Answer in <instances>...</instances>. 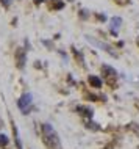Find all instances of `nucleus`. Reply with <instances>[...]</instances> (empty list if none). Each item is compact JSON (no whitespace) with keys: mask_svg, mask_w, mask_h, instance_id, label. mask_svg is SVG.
Listing matches in <instances>:
<instances>
[{"mask_svg":"<svg viewBox=\"0 0 139 149\" xmlns=\"http://www.w3.org/2000/svg\"><path fill=\"white\" fill-rule=\"evenodd\" d=\"M42 140H44L47 149H61V141L56 134V130L53 129L52 124H42Z\"/></svg>","mask_w":139,"mask_h":149,"instance_id":"1","label":"nucleus"},{"mask_svg":"<svg viewBox=\"0 0 139 149\" xmlns=\"http://www.w3.org/2000/svg\"><path fill=\"white\" fill-rule=\"evenodd\" d=\"M86 127H89L91 130H97L98 126H95V123H92V121H89V123H86Z\"/></svg>","mask_w":139,"mask_h":149,"instance_id":"12","label":"nucleus"},{"mask_svg":"<svg viewBox=\"0 0 139 149\" xmlns=\"http://www.w3.org/2000/svg\"><path fill=\"white\" fill-rule=\"evenodd\" d=\"M102 74L105 75L106 79H108V82L111 83V80L114 82V79H116V69L114 68H111V66H108V64H103L102 66Z\"/></svg>","mask_w":139,"mask_h":149,"instance_id":"4","label":"nucleus"},{"mask_svg":"<svg viewBox=\"0 0 139 149\" xmlns=\"http://www.w3.org/2000/svg\"><path fill=\"white\" fill-rule=\"evenodd\" d=\"M120 25H122V19H120V17H113V19H111L109 30H111V33H113L114 36H117L119 29H120Z\"/></svg>","mask_w":139,"mask_h":149,"instance_id":"5","label":"nucleus"},{"mask_svg":"<svg viewBox=\"0 0 139 149\" xmlns=\"http://www.w3.org/2000/svg\"><path fill=\"white\" fill-rule=\"evenodd\" d=\"M0 2H2V5H3V6H10L11 0H0Z\"/></svg>","mask_w":139,"mask_h":149,"instance_id":"13","label":"nucleus"},{"mask_svg":"<svg viewBox=\"0 0 139 149\" xmlns=\"http://www.w3.org/2000/svg\"><path fill=\"white\" fill-rule=\"evenodd\" d=\"M78 110H80V113H81V115L88 116V118H91V116H92V110H91V108H85V107H78Z\"/></svg>","mask_w":139,"mask_h":149,"instance_id":"9","label":"nucleus"},{"mask_svg":"<svg viewBox=\"0 0 139 149\" xmlns=\"http://www.w3.org/2000/svg\"><path fill=\"white\" fill-rule=\"evenodd\" d=\"M8 143H10L8 136H6V135H0V146H6Z\"/></svg>","mask_w":139,"mask_h":149,"instance_id":"11","label":"nucleus"},{"mask_svg":"<svg viewBox=\"0 0 139 149\" xmlns=\"http://www.w3.org/2000/svg\"><path fill=\"white\" fill-rule=\"evenodd\" d=\"M86 39H88L89 42H92L94 46H97V47H102L103 50H105V52H108V54H111V55H113V57H117V54H116V52L113 50V47H109V46H108V44H105V42L98 41V39H94L92 36H86Z\"/></svg>","mask_w":139,"mask_h":149,"instance_id":"3","label":"nucleus"},{"mask_svg":"<svg viewBox=\"0 0 139 149\" xmlns=\"http://www.w3.org/2000/svg\"><path fill=\"white\" fill-rule=\"evenodd\" d=\"M31 104H33V96H31L30 93H25V94L19 99L17 105L22 110V113L27 115V113H30V111H31Z\"/></svg>","mask_w":139,"mask_h":149,"instance_id":"2","label":"nucleus"},{"mask_svg":"<svg viewBox=\"0 0 139 149\" xmlns=\"http://www.w3.org/2000/svg\"><path fill=\"white\" fill-rule=\"evenodd\" d=\"M88 82H89V85L92 86V88H102V80L98 79L97 75H89Z\"/></svg>","mask_w":139,"mask_h":149,"instance_id":"7","label":"nucleus"},{"mask_svg":"<svg viewBox=\"0 0 139 149\" xmlns=\"http://www.w3.org/2000/svg\"><path fill=\"white\" fill-rule=\"evenodd\" d=\"M53 10H61V8H64V3L61 2V0H53Z\"/></svg>","mask_w":139,"mask_h":149,"instance_id":"10","label":"nucleus"},{"mask_svg":"<svg viewBox=\"0 0 139 149\" xmlns=\"http://www.w3.org/2000/svg\"><path fill=\"white\" fill-rule=\"evenodd\" d=\"M97 17L100 19V21H106V16H105V14H98Z\"/></svg>","mask_w":139,"mask_h":149,"instance_id":"14","label":"nucleus"},{"mask_svg":"<svg viewBox=\"0 0 139 149\" xmlns=\"http://www.w3.org/2000/svg\"><path fill=\"white\" fill-rule=\"evenodd\" d=\"M13 130H14V141H16V146L17 149H22V143H21V138H19V132H17V127L13 124Z\"/></svg>","mask_w":139,"mask_h":149,"instance_id":"8","label":"nucleus"},{"mask_svg":"<svg viewBox=\"0 0 139 149\" xmlns=\"http://www.w3.org/2000/svg\"><path fill=\"white\" fill-rule=\"evenodd\" d=\"M16 61H17V68H21V69L25 66V50L22 47L16 50Z\"/></svg>","mask_w":139,"mask_h":149,"instance_id":"6","label":"nucleus"},{"mask_svg":"<svg viewBox=\"0 0 139 149\" xmlns=\"http://www.w3.org/2000/svg\"><path fill=\"white\" fill-rule=\"evenodd\" d=\"M41 2H42V0H34V3H36V5H39Z\"/></svg>","mask_w":139,"mask_h":149,"instance_id":"15","label":"nucleus"}]
</instances>
